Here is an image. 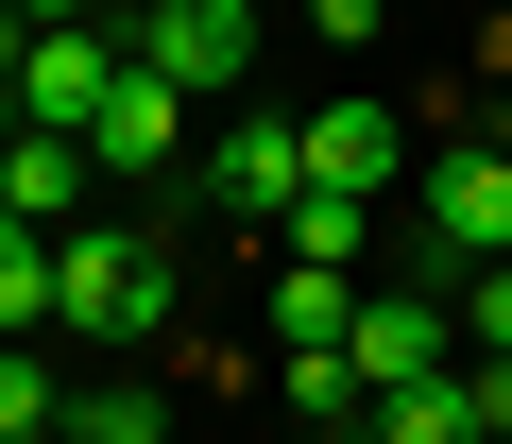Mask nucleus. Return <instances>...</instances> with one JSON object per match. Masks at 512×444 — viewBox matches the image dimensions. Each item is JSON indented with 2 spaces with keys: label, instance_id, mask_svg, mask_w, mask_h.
Masks as SVG:
<instances>
[{
  "label": "nucleus",
  "instance_id": "f03ea898",
  "mask_svg": "<svg viewBox=\"0 0 512 444\" xmlns=\"http://www.w3.org/2000/svg\"><path fill=\"white\" fill-rule=\"evenodd\" d=\"M171 325V240L154 222H69V325L52 342H154Z\"/></svg>",
  "mask_w": 512,
  "mask_h": 444
},
{
  "label": "nucleus",
  "instance_id": "4be33fe9",
  "mask_svg": "<svg viewBox=\"0 0 512 444\" xmlns=\"http://www.w3.org/2000/svg\"><path fill=\"white\" fill-rule=\"evenodd\" d=\"M0 222H18V205H0Z\"/></svg>",
  "mask_w": 512,
  "mask_h": 444
},
{
  "label": "nucleus",
  "instance_id": "f257e3e1",
  "mask_svg": "<svg viewBox=\"0 0 512 444\" xmlns=\"http://www.w3.org/2000/svg\"><path fill=\"white\" fill-rule=\"evenodd\" d=\"M410 222H427L444 291H461V274H495V257H512V137H495V120H478V137H444V154L410 171Z\"/></svg>",
  "mask_w": 512,
  "mask_h": 444
},
{
  "label": "nucleus",
  "instance_id": "1a4fd4ad",
  "mask_svg": "<svg viewBox=\"0 0 512 444\" xmlns=\"http://www.w3.org/2000/svg\"><path fill=\"white\" fill-rule=\"evenodd\" d=\"M86 137H0V205H18V222H52V240H69V222H86Z\"/></svg>",
  "mask_w": 512,
  "mask_h": 444
},
{
  "label": "nucleus",
  "instance_id": "4468645a",
  "mask_svg": "<svg viewBox=\"0 0 512 444\" xmlns=\"http://www.w3.org/2000/svg\"><path fill=\"white\" fill-rule=\"evenodd\" d=\"M274 240H291V257H325V274H342V257H359V240H376V205H342V188H308V205H291V222H274Z\"/></svg>",
  "mask_w": 512,
  "mask_h": 444
},
{
  "label": "nucleus",
  "instance_id": "2eb2a0df",
  "mask_svg": "<svg viewBox=\"0 0 512 444\" xmlns=\"http://www.w3.org/2000/svg\"><path fill=\"white\" fill-rule=\"evenodd\" d=\"M274 393H291L308 427H359V410H376V393H359V359H274Z\"/></svg>",
  "mask_w": 512,
  "mask_h": 444
},
{
  "label": "nucleus",
  "instance_id": "a211bd4d",
  "mask_svg": "<svg viewBox=\"0 0 512 444\" xmlns=\"http://www.w3.org/2000/svg\"><path fill=\"white\" fill-rule=\"evenodd\" d=\"M461 393H478V444H512V359H461Z\"/></svg>",
  "mask_w": 512,
  "mask_h": 444
},
{
  "label": "nucleus",
  "instance_id": "412c9836",
  "mask_svg": "<svg viewBox=\"0 0 512 444\" xmlns=\"http://www.w3.org/2000/svg\"><path fill=\"white\" fill-rule=\"evenodd\" d=\"M495 137H512V103H495Z\"/></svg>",
  "mask_w": 512,
  "mask_h": 444
},
{
  "label": "nucleus",
  "instance_id": "6ab92c4d",
  "mask_svg": "<svg viewBox=\"0 0 512 444\" xmlns=\"http://www.w3.org/2000/svg\"><path fill=\"white\" fill-rule=\"evenodd\" d=\"M18 18H35V35H52V18H137V0H18Z\"/></svg>",
  "mask_w": 512,
  "mask_h": 444
},
{
  "label": "nucleus",
  "instance_id": "7ed1b4c3",
  "mask_svg": "<svg viewBox=\"0 0 512 444\" xmlns=\"http://www.w3.org/2000/svg\"><path fill=\"white\" fill-rule=\"evenodd\" d=\"M120 69H137V35H120V18H52V35H35V69H18V137H86Z\"/></svg>",
  "mask_w": 512,
  "mask_h": 444
},
{
  "label": "nucleus",
  "instance_id": "6e6552de",
  "mask_svg": "<svg viewBox=\"0 0 512 444\" xmlns=\"http://www.w3.org/2000/svg\"><path fill=\"white\" fill-rule=\"evenodd\" d=\"M171 154H188V86L120 69V86H103V120H86V171H103V188H137V171H171Z\"/></svg>",
  "mask_w": 512,
  "mask_h": 444
},
{
  "label": "nucleus",
  "instance_id": "f3484780",
  "mask_svg": "<svg viewBox=\"0 0 512 444\" xmlns=\"http://www.w3.org/2000/svg\"><path fill=\"white\" fill-rule=\"evenodd\" d=\"M308 35H325V52H376V35H393V0H308Z\"/></svg>",
  "mask_w": 512,
  "mask_h": 444
},
{
  "label": "nucleus",
  "instance_id": "0eeeda50",
  "mask_svg": "<svg viewBox=\"0 0 512 444\" xmlns=\"http://www.w3.org/2000/svg\"><path fill=\"white\" fill-rule=\"evenodd\" d=\"M205 205H222V222H291V205H308V120H239V137L205 154Z\"/></svg>",
  "mask_w": 512,
  "mask_h": 444
},
{
  "label": "nucleus",
  "instance_id": "9d476101",
  "mask_svg": "<svg viewBox=\"0 0 512 444\" xmlns=\"http://www.w3.org/2000/svg\"><path fill=\"white\" fill-rule=\"evenodd\" d=\"M342 342H359V274L291 257V274H274V359H342Z\"/></svg>",
  "mask_w": 512,
  "mask_h": 444
},
{
  "label": "nucleus",
  "instance_id": "20e7f679",
  "mask_svg": "<svg viewBox=\"0 0 512 444\" xmlns=\"http://www.w3.org/2000/svg\"><path fill=\"white\" fill-rule=\"evenodd\" d=\"M427 154H410V120L376 103V86H342V103H308V188H342V205H393Z\"/></svg>",
  "mask_w": 512,
  "mask_h": 444
},
{
  "label": "nucleus",
  "instance_id": "423d86ee",
  "mask_svg": "<svg viewBox=\"0 0 512 444\" xmlns=\"http://www.w3.org/2000/svg\"><path fill=\"white\" fill-rule=\"evenodd\" d=\"M359 393H410V376H461V291H359Z\"/></svg>",
  "mask_w": 512,
  "mask_h": 444
},
{
  "label": "nucleus",
  "instance_id": "ddd939ff",
  "mask_svg": "<svg viewBox=\"0 0 512 444\" xmlns=\"http://www.w3.org/2000/svg\"><path fill=\"white\" fill-rule=\"evenodd\" d=\"M154 427H171L154 376H86V393H69V444H154Z\"/></svg>",
  "mask_w": 512,
  "mask_h": 444
},
{
  "label": "nucleus",
  "instance_id": "dca6fc26",
  "mask_svg": "<svg viewBox=\"0 0 512 444\" xmlns=\"http://www.w3.org/2000/svg\"><path fill=\"white\" fill-rule=\"evenodd\" d=\"M461 359H512V257H495V274H461Z\"/></svg>",
  "mask_w": 512,
  "mask_h": 444
},
{
  "label": "nucleus",
  "instance_id": "9b49d317",
  "mask_svg": "<svg viewBox=\"0 0 512 444\" xmlns=\"http://www.w3.org/2000/svg\"><path fill=\"white\" fill-rule=\"evenodd\" d=\"M0 444H69V359L52 342H0Z\"/></svg>",
  "mask_w": 512,
  "mask_h": 444
},
{
  "label": "nucleus",
  "instance_id": "39448f33",
  "mask_svg": "<svg viewBox=\"0 0 512 444\" xmlns=\"http://www.w3.org/2000/svg\"><path fill=\"white\" fill-rule=\"evenodd\" d=\"M120 35H137L154 86H239V69H256V0H137Z\"/></svg>",
  "mask_w": 512,
  "mask_h": 444
},
{
  "label": "nucleus",
  "instance_id": "f8f14e48",
  "mask_svg": "<svg viewBox=\"0 0 512 444\" xmlns=\"http://www.w3.org/2000/svg\"><path fill=\"white\" fill-rule=\"evenodd\" d=\"M359 427H376V444H478V393H461V376H410V393H376Z\"/></svg>",
  "mask_w": 512,
  "mask_h": 444
},
{
  "label": "nucleus",
  "instance_id": "aec40b11",
  "mask_svg": "<svg viewBox=\"0 0 512 444\" xmlns=\"http://www.w3.org/2000/svg\"><path fill=\"white\" fill-rule=\"evenodd\" d=\"M325 444H376V427H325Z\"/></svg>",
  "mask_w": 512,
  "mask_h": 444
}]
</instances>
